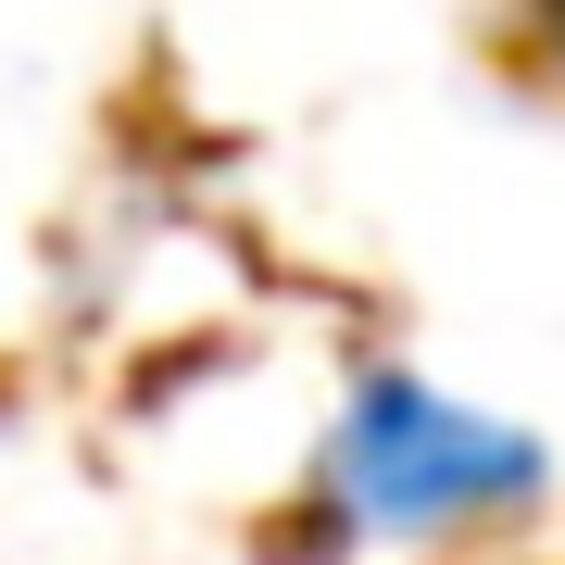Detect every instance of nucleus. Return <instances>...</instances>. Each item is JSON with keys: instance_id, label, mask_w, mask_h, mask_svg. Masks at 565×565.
Here are the masks:
<instances>
[{"instance_id": "nucleus-1", "label": "nucleus", "mask_w": 565, "mask_h": 565, "mask_svg": "<svg viewBox=\"0 0 565 565\" xmlns=\"http://www.w3.org/2000/svg\"><path fill=\"white\" fill-rule=\"evenodd\" d=\"M553 490V452L527 440L515 415L452 403L415 364H377L352 377L340 427H327V515L364 527V541H440V527L515 515Z\"/></svg>"}]
</instances>
